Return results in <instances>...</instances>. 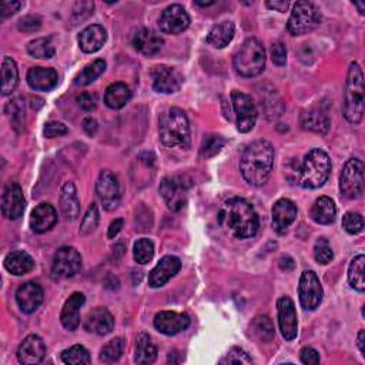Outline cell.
Wrapping results in <instances>:
<instances>
[{
    "label": "cell",
    "mask_w": 365,
    "mask_h": 365,
    "mask_svg": "<svg viewBox=\"0 0 365 365\" xmlns=\"http://www.w3.org/2000/svg\"><path fill=\"white\" fill-rule=\"evenodd\" d=\"M294 260L291 258V257H283L281 260H280V267L283 268V270H292L294 268Z\"/></svg>",
    "instance_id": "58"
},
{
    "label": "cell",
    "mask_w": 365,
    "mask_h": 365,
    "mask_svg": "<svg viewBox=\"0 0 365 365\" xmlns=\"http://www.w3.org/2000/svg\"><path fill=\"white\" fill-rule=\"evenodd\" d=\"M297 218V205L288 199H280L273 207V229L284 234Z\"/></svg>",
    "instance_id": "22"
},
{
    "label": "cell",
    "mask_w": 365,
    "mask_h": 365,
    "mask_svg": "<svg viewBox=\"0 0 365 365\" xmlns=\"http://www.w3.org/2000/svg\"><path fill=\"white\" fill-rule=\"evenodd\" d=\"M277 311H278V325L284 340L292 341L299 334V321L297 312H295V305L290 297H281L277 301Z\"/></svg>",
    "instance_id": "15"
},
{
    "label": "cell",
    "mask_w": 365,
    "mask_h": 365,
    "mask_svg": "<svg viewBox=\"0 0 365 365\" xmlns=\"http://www.w3.org/2000/svg\"><path fill=\"white\" fill-rule=\"evenodd\" d=\"M114 318L108 308L97 307L92 310L84 320V329L96 336H108L113 331Z\"/></svg>",
    "instance_id": "21"
},
{
    "label": "cell",
    "mask_w": 365,
    "mask_h": 365,
    "mask_svg": "<svg viewBox=\"0 0 365 365\" xmlns=\"http://www.w3.org/2000/svg\"><path fill=\"white\" fill-rule=\"evenodd\" d=\"M271 59L277 66H284L287 63V49L281 42H275L271 47Z\"/></svg>",
    "instance_id": "50"
},
{
    "label": "cell",
    "mask_w": 365,
    "mask_h": 365,
    "mask_svg": "<svg viewBox=\"0 0 365 365\" xmlns=\"http://www.w3.org/2000/svg\"><path fill=\"white\" fill-rule=\"evenodd\" d=\"M354 6H355V8H358V10H360V13H361V14H364V13H365V3H364V2L354 3Z\"/></svg>",
    "instance_id": "60"
},
{
    "label": "cell",
    "mask_w": 365,
    "mask_h": 365,
    "mask_svg": "<svg viewBox=\"0 0 365 365\" xmlns=\"http://www.w3.org/2000/svg\"><path fill=\"white\" fill-rule=\"evenodd\" d=\"M81 270V257L73 247H62L53 257L51 275L58 280L72 278Z\"/></svg>",
    "instance_id": "10"
},
{
    "label": "cell",
    "mask_w": 365,
    "mask_h": 365,
    "mask_svg": "<svg viewBox=\"0 0 365 365\" xmlns=\"http://www.w3.org/2000/svg\"><path fill=\"white\" fill-rule=\"evenodd\" d=\"M331 175V160L329 155L321 149H312L299 170V184L304 188H318L324 186Z\"/></svg>",
    "instance_id": "5"
},
{
    "label": "cell",
    "mask_w": 365,
    "mask_h": 365,
    "mask_svg": "<svg viewBox=\"0 0 365 365\" xmlns=\"http://www.w3.org/2000/svg\"><path fill=\"white\" fill-rule=\"evenodd\" d=\"M341 194L349 199H360L364 194V163L360 159H350L345 163L340 177Z\"/></svg>",
    "instance_id": "8"
},
{
    "label": "cell",
    "mask_w": 365,
    "mask_h": 365,
    "mask_svg": "<svg viewBox=\"0 0 365 365\" xmlns=\"http://www.w3.org/2000/svg\"><path fill=\"white\" fill-rule=\"evenodd\" d=\"M46 355V345L39 336H27L17 350V360L25 365H34L43 361Z\"/></svg>",
    "instance_id": "23"
},
{
    "label": "cell",
    "mask_w": 365,
    "mask_h": 365,
    "mask_svg": "<svg viewBox=\"0 0 365 365\" xmlns=\"http://www.w3.org/2000/svg\"><path fill=\"white\" fill-rule=\"evenodd\" d=\"M314 257L320 264H328L331 263V260L334 258V253L331 246L325 237L317 238L316 244H314Z\"/></svg>",
    "instance_id": "45"
},
{
    "label": "cell",
    "mask_w": 365,
    "mask_h": 365,
    "mask_svg": "<svg viewBox=\"0 0 365 365\" xmlns=\"http://www.w3.org/2000/svg\"><path fill=\"white\" fill-rule=\"evenodd\" d=\"M62 361L68 365H80V364H90L92 357L89 351L83 345H73L68 350L62 353Z\"/></svg>",
    "instance_id": "41"
},
{
    "label": "cell",
    "mask_w": 365,
    "mask_h": 365,
    "mask_svg": "<svg viewBox=\"0 0 365 365\" xmlns=\"http://www.w3.org/2000/svg\"><path fill=\"white\" fill-rule=\"evenodd\" d=\"M123 350H125V340L120 337L114 338L103 347L100 353V360L106 364L116 362L121 357V354H123Z\"/></svg>",
    "instance_id": "43"
},
{
    "label": "cell",
    "mask_w": 365,
    "mask_h": 365,
    "mask_svg": "<svg viewBox=\"0 0 365 365\" xmlns=\"http://www.w3.org/2000/svg\"><path fill=\"white\" fill-rule=\"evenodd\" d=\"M158 358V349L153 344V340L149 334L142 333L138 334L136 340V353H134V361L137 364H153Z\"/></svg>",
    "instance_id": "35"
},
{
    "label": "cell",
    "mask_w": 365,
    "mask_h": 365,
    "mask_svg": "<svg viewBox=\"0 0 365 365\" xmlns=\"http://www.w3.org/2000/svg\"><path fill=\"white\" fill-rule=\"evenodd\" d=\"M218 223L230 236L244 240L255 236L258 230V216L253 205L244 199H230L221 208Z\"/></svg>",
    "instance_id": "1"
},
{
    "label": "cell",
    "mask_w": 365,
    "mask_h": 365,
    "mask_svg": "<svg viewBox=\"0 0 365 365\" xmlns=\"http://www.w3.org/2000/svg\"><path fill=\"white\" fill-rule=\"evenodd\" d=\"M159 191L167 207L173 212H180L187 204L188 184L184 181L183 177L179 176L166 177L162 181Z\"/></svg>",
    "instance_id": "11"
},
{
    "label": "cell",
    "mask_w": 365,
    "mask_h": 365,
    "mask_svg": "<svg viewBox=\"0 0 365 365\" xmlns=\"http://www.w3.org/2000/svg\"><path fill=\"white\" fill-rule=\"evenodd\" d=\"M21 8H22L21 2H3L0 5V16H2V19H5V17L14 14Z\"/></svg>",
    "instance_id": "54"
},
{
    "label": "cell",
    "mask_w": 365,
    "mask_h": 365,
    "mask_svg": "<svg viewBox=\"0 0 365 365\" xmlns=\"http://www.w3.org/2000/svg\"><path fill=\"white\" fill-rule=\"evenodd\" d=\"M300 360L305 365H317L320 364V354L311 347H305L300 353Z\"/></svg>",
    "instance_id": "53"
},
{
    "label": "cell",
    "mask_w": 365,
    "mask_h": 365,
    "mask_svg": "<svg viewBox=\"0 0 365 365\" xmlns=\"http://www.w3.org/2000/svg\"><path fill=\"white\" fill-rule=\"evenodd\" d=\"M5 268L13 275H25L34 268V260L26 251H13L5 258Z\"/></svg>",
    "instance_id": "32"
},
{
    "label": "cell",
    "mask_w": 365,
    "mask_h": 365,
    "mask_svg": "<svg viewBox=\"0 0 365 365\" xmlns=\"http://www.w3.org/2000/svg\"><path fill=\"white\" fill-rule=\"evenodd\" d=\"M253 360L251 357H249V354L238 349V347H234L229 351V354L225 355L223 360H220V364H236V365H241V364H251Z\"/></svg>",
    "instance_id": "48"
},
{
    "label": "cell",
    "mask_w": 365,
    "mask_h": 365,
    "mask_svg": "<svg viewBox=\"0 0 365 365\" xmlns=\"http://www.w3.org/2000/svg\"><path fill=\"white\" fill-rule=\"evenodd\" d=\"M99 220H100L99 208H97V204L93 203V204H90L88 213H86V216L83 217V221L80 225V234L88 236L92 231H95L97 227V224H99Z\"/></svg>",
    "instance_id": "44"
},
{
    "label": "cell",
    "mask_w": 365,
    "mask_h": 365,
    "mask_svg": "<svg viewBox=\"0 0 365 365\" xmlns=\"http://www.w3.org/2000/svg\"><path fill=\"white\" fill-rule=\"evenodd\" d=\"M251 331L254 333V336L263 342H270L273 341L274 336H275V329H274V324L273 321L267 317V316H262V317H257L253 324H251Z\"/></svg>",
    "instance_id": "40"
},
{
    "label": "cell",
    "mask_w": 365,
    "mask_h": 365,
    "mask_svg": "<svg viewBox=\"0 0 365 365\" xmlns=\"http://www.w3.org/2000/svg\"><path fill=\"white\" fill-rule=\"evenodd\" d=\"M160 140L166 147L188 149L191 144L190 125L181 109L173 108L160 118Z\"/></svg>",
    "instance_id": "4"
},
{
    "label": "cell",
    "mask_w": 365,
    "mask_h": 365,
    "mask_svg": "<svg viewBox=\"0 0 365 365\" xmlns=\"http://www.w3.org/2000/svg\"><path fill=\"white\" fill-rule=\"evenodd\" d=\"M224 144L225 142L221 136L207 137L201 146V154L204 158H213V155H216L223 149Z\"/></svg>",
    "instance_id": "47"
},
{
    "label": "cell",
    "mask_w": 365,
    "mask_h": 365,
    "mask_svg": "<svg viewBox=\"0 0 365 365\" xmlns=\"http://www.w3.org/2000/svg\"><path fill=\"white\" fill-rule=\"evenodd\" d=\"M104 71H106V62L99 59L96 62H93L92 64L86 66L83 68V72L79 73L75 79V84L76 86H88L90 83H93L97 77H100Z\"/></svg>",
    "instance_id": "39"
},
{
    "label": "cell",
    "mask_w": 365,
    "mask_h": 365,
    "mask_svg": "<svg viewBox=\"0 0 365 365\" xmlns=\"http://www.w3.org/2000/svg\"><path fill=\"white\" fill-rule=\"evenodd\" d=\"M364 266H365V257L362 254L357 255L349 268V281L350 286L357 290L358 292H364L365 290V280H364Z\"/></svg>",
    "instance_id": "38"
},
{
    "label": "cell",
    "mask_w": 365,
    "mask_h": 365,
    "mask_svg": "<svg viewBox=\"0 0 365 365\" xmlns=\"http://www.w3.org/2000/svg\"><path fill=\"white\" fill-rule=\"evenodd\" d=\"M163 43L164 40L158 32L146 27L137 30L133 36V46L144 56L158 55L163 47Z\"/></svg>",
    "instance_id": "24"
},
{
    "label": "cell",
    "mask_w": 365,
    "mask_h": 365,
    "mask_svg": "<svg viewBox=\"0 0 365 365\" xmlns=\"http://www.w3.org/2000/svg\"><path fill=\"white\" fill-rule=\"evenodd\" d=\"M364 342H365V331L361 329L360 334H358V349L361 351V354L365 357V349H364Z\"/></svg>",
    "instance_id": "59"
},
{
    "label": "cell",
    "mask_w": 365,
    "mask_h": 365,
    "mask_svg": "<svg viewBox=\"0 0 365 365\" xmlns=\"http://www.w3.org/2000/svg\"><path fill=\"white\" fill-rule=\"evenodd\" d=\"M45 292L43 288L38 283H25L19 287L16 292V301L19 308L25 312V314H32L36 311L40 304L43 303Z\"/></svg>",
    "instance_id": "20"
},
{
    "label": "cell",
    "mask_w": 365,
    "mask_h": 365,
    "mask_svg": "<svg viewBox=\"0 0 365 365\" xmlns=\"http://www.w3.org/2000/svg\"><path fill=\"white\" fill-rule=\"evenodd\" d=\"M58 223V213L56 208L49 204L42 203L32 212L30 217V227L34 233H46Z\"/></svg>",
    "instance_id": "26"
},
{
    "label": "cell",
    "mask_w": 365,
    "mask_h": 365,
    "mask_svg": "<svg viewBox=\"0 0 365 365\" xmlns=\"http://www.w3.org/2000/svg\"><path fill=\"white\" fill-rule=\"evenodd\" d=\"M337 216V208L334 201L329 197H320L312 204L311 217L318 224H331Z\"/></svg>",
    "instance_id": "34"
},
{
    "label": "cell",
    "mask_w": 365,
    "mask_h": 365,
    "mask_svg": "<svg viewBox=\"0 0 365 365\" xmlns=\"http://www.w3.org/2000/svg\"><path fill=\"white\" fill-rule=\"evenodd\" d=\"M233 109L236 113L237 130L240 133H249L254 129L257 121V108L251 96L234 90L231 93Z\"/></svg>",
    "instance_id": "9"
},
{
    "label": "cell",
    "mask_w": 365,
    "mask_h": 365,
    "mask_svg": "<svg viewBox=\"0 0 365 365\" xmlns=\"http://www.w3.org/2000/svg\"><path fill=\"white\" fill-rule=\"evenodd\" d=\"M131 99V92L129 89V86L125 83H113L106 89V93H104V103L106 106L118 110L121 108H125L126 104Z\"/></svg>",
    "instance_id": "33"
},
{
    "label": "cell",
    "mask_w": 365,
    "mask_h": 365,
    "mask_svg": "<svg viewBox=\"0 0 365 365\" xmlns=\"http://www.w3.org/2000/svg\"><path fill=\"white\" fill-rule=\"evenodd\" d=\"M288 6H290L288 0H280V2H278V0L277 2H267V8L274 9L277 12H286L288 9Z\"/></svg>",
    "instance_id": "56"
},
{
    "label": "cell",
    "mask_w": 365,
    "mask_h": 365,
    "mask_svg": "<svg viewBox=\"0 0 365 365\" xmlns=\"http://www.w3.org/2000/svg\"><path fill=\"white\" fill-rule=\"evenodd\" d=\"M29 55L36 59H51L56 53L55 45L51 43L50 38H40L36 40H32L27 45Z\"/></svg>",
    "instance_id": "37"
},
{
    "label": "cell",
    "mask_w": 365,
    "mask_h": 365,
    "mask_svg": "<svg viewBox=\"0 0 365 365\" xmlns=\"http://www.w3.org/2000/svg\"><path fill=\"white\" fill-rule=\"evenodd\" d=\"M160 30L166 34H180L190 26V16L180 5H171L159 19Z\"/></svg>",
    "instance_id": "17"
},
{
    "label": "cell",
    "mask_w": 365,
    "mask_h": 365,
    "mask_svg": "<svg viewBox=\"0 0 365 365\" xmlns=\"http://www.w3.org/2000/svg\"><path fill=\"white\" fill-rule=\"evenodd\" d=\"M17 83H19V71L16 62L12 58H5L2 63V95L8 96L14 92Z\"/></svg>",
    "instance_id": "36"
},
{
    "label": "cell",
    "mask_w": 365,
    "mask_h": 365,
    "mask_svg": "<svg viewBox=\"0 0 365 365\" xmlns=\"http://www.w3.org/2000/svg\"><path fill=\"white\" fill-rule=\"evenodd\" d=\"M181 268L180 258L176 255H166L158 263L149 274V286L153 288H160L168 283Z\"/></svg>",
    "instance_id": "18"
},
{
    "label": "cell",
    "mask_w": 365,
    "mask_h": 365,
    "mask_svg": "<svg viewBox=\"0 0 365 365\" xmlns=\"http://www.w3.org/2000/svg\"><path fill=\"white\" fill-rule=\"evenodd\" d=\"M234 33H236V27L233 22H220L217 25H214L210 32L207 34V42L208 45H212L213 47L217 49H223L225 46H229L234 38Z\"/></svg>",
    "instance_id": "31"
},
{
    "label": "cell",
    "mask_w": 365,
    "mask_h": 365,
    "mask_svg": "<svg viewBox=\"0 0 365 365\" xmlns=\"http://www.w3.org/2000/svg\"><path fill=\"white\" fill-rule=\"evenodd\" d=\"M236 72L242 77H255L266 67V49L263 43L250 38L242 43L233 60Z\"/></svg>",
    "instance_id": "6"
},
{
    "label": "cell",
    "mask_w": 365,
    "mask_h": 365,
    "mask_svg": "<svg viewBox=\"0 0 365 365\" xmlns=\"http://www.w3.org/2000/svg\"><path fill=\"white\" fill-rule=\"evenodd\" d=\"M133 254H134V260L138 264H149L153 255H154V244L153 241L149 238H140L136 241L134 249H133Z\"/></svg>",
    "instance_id": "42"
},
{
    "label": "cell",
    "mask_w": 365,
    "mask_h": 365,
    "mask_svg": "<svg viewBox=\"0 0 365 365\" xmlns=\"http://www.w3.org/2000/svg\"><path fill=\"white\" fill-rule=\"evenodd\" d=\"M320 22L321 14L316 5L311 2H297L291 12L287 30L292 36H301V34L314 30Z\"/></svg>",
    "instance_id": "7"
},
{
    "label": "cell",
    "mask_w": 365,
    "mask_h": 365,
    "mask_svg": "<svg viewBox=\"0 0 365 365\" xmlns=\"http://www.w3.org/2000/svg\"><path fill=\"white\" fill-rule=\"evenodd\" d=\"M59 76L51 67H32L27 73V83L33 90L47 92L56 88Z\"/></svg>",
    "instance_id": "27"
},
{
    "label": "cell",
    "mask_w": 365,
    "mask_h": 365,
    "mask_svg": "<svg viewBox=\"0 0 365 365\" xmlns=\"http://www.w3.org/2000/svg\"><path fill=\"white\" fill-rule=\"evenodd\" d=\"M83 127H84V130H86V133H88V134H90V136H93L95 133H96V130H97V123H96V121L93 120V118H86L84 121H83Z\"/></svg>",
    "instance_id": "57"
},
{
    "label": "cell",
    "mask_w": 365,
    "mask_h": 365,
    "mask_svg": "<svg viewBox=\"0 0 365 365\" xmlns=\"http://www.w3.org/2000/svg\"><path fill=\"white\" fill-rule=\"evenodd\" d=\"M323 286L314 271H304L300 278L299 297L304 310H316L323 301Z\"/></svg>",
    "instance_id": "12"
},
{
    "label": "cell",
    "mask_w": 365,
    "mask_h": 365,
    "mask_svg": "<svg viewBox=\"0 0 365 365\" xmlns=\"http://www.w3.org/2000/svg\"><path fill=\"white\" fill-rule=\"evenodd\" d=\"M108 33L100 25H90L79 34V46L84 53H96L106 43Z\"/></svg>",
    "instance_id": "28"
},
{
    "label": "cell",
    "mask_w": 365,
    "mask_h": 365,
    "mask_svg": "<svg viewBox=\"0 0 365 365\" xmlns=\"http://www.w3.org/2000/svg\"><path fill=\"white\" fill-rule=\"evenodd\" d=\"M60 208L67 220H76L80 214V200L73 183H64L60 193Z\"/></svg>",
    "instance_id": "29"
},
{
    "label": "cell",
    "mask_w": 365,
    "mask_h": 365,
    "mask_svg": "<svg viewBox=\"0 0 365 365\" xmlns=\"http://www.w3.org/2000/svg\"><path fill=\"white\" fill-rule=\"evenodd\" d=\"M77 103L79 106L86 110V112H92L96 109L97 106V99L95 95L92 93H81L79 97H77Z\"/></svg>",
    "instance_id": "52"
},
{
    "label": "cell",
    "mask_w": 365,
    "mask_h": 365,
    "mask_svg": "<svg viewBox=\"0 0 365 365\" xmlns=\"http://www.w3.org/2000/svg\"><path fill=\"white\" fill-rule=\"evenodd\" d=\"M97 196L101 200L104 210L113 212L120 204V184L117 177L109 170H103L96 183Z\"/></svg>",
    "instance_id": "13"
},
{
    "label": "cell",
    "mask_w": 365,
    "mask_h": 365,
    "mask_svg": "<svg viewBox=\"0 0 365 365\" xmlns=\"http://www.w3.org/2000/svg\"><path fill=\"white\" fill-rule=\"evenodd\" d=\"M42 26V21L39 19L38 16H26L23 17V19L19 21V25H17V27H19L21 32L23 33H33V32H38Z\"/></svg>",
    "instance_id": "49"
},
{
    "label": "cell",
    "mask_w": 365,
    "mask_h": 365,
    "mask_svg": "<svg viewBox=\"0 0 365 365\" xmlns=\"http://www.w3.org/2000/svg\"><path fill=\"white\" fill-rule=\"evenodd\" d=\"M26 200L17 183H8L2 196V214L9 220H17L23 216Z\"/></svg>",
    "instance_id": "16"
},
{
    "label": "cell",
    "mask_w": 365,
    "mask_h": 365,
    "mask_svg": "<svg viewBox=\"0 0 365 365\" xmlns=\"http://www.w3.org/2000/svg\"><path fill=\"white\" fill-rule=\"evenodd\" d=\"M154 327L164 336H176L190 327V318L181 312L162 311L154 317Z\"/></svg>",
    "instance_id": "19"
},
{
    "label": "cell",
    "mask_w": 365,
    "mask_h": 365,
    "mask_svg": "<svg viewBox=\"0 0 365 365\" xmlns=\"http://www.w3.org/2000/svg\"><path fill=\"white\" fill-rule=\"evenodd\" d=\"M153 88L155 92L163 95H171L180 90L183 84V75L175 67L170 66H155L151 71Z\"/></svg>",
    "instance_id": "14"
},
{
    "label": "cell",
    "mask_w": 365,
    "mask_h": 365,
    "mask_svg": "<svg viewBox=\"0 0 365 365\" xmlns=\"http://www.w3.org/2000/svg\"><path fill=\"white\" fill-rule=\"evenodd\" d=\"M342 112L351 125L361 123L364 117V75L358 63H351L347 73Z\"/></svg>",
    "instance_id": "3"
},
{
    "label": "cell",
    "mask_w": 365,
    "mask_h": 365,
    "mask_svg": "<svg viewBox=\"0 0 365 365\" xmlns=\"http://www.w3.org/2000/svg\"><path fill=\"white\" fill-rule=\"evenodd\" d=\"M301 126L305 130L325 134L329 130V126H331V121H329V117L324 110L314 108L301 114Z\"/></svg>",
    "instance_id": "30"
},
{
    "label": "cell",
    "mask_w": 365,
    "mask_h": 365,
    "mask_svg": "<svg viewBox=\"0 0 365 365\" xmlns=\"http://www.w3.org/2000/svg\"><path fill=\"white\" fill-rule=\"evenodd\" d=\"M342 227L349 234H360L364 230V218L358 213H347L342 217Z\"/></svg>",
    "instance_id": "46"
},
{
    "label": "cell",
    "mask_w": 365,
    "mask_h": 365,
    "mask_svg": "<svg viewBox=\"0 0 365 365\" xmlns=\"http://www.w3.org/2000/svg\"><path fill=\"white\" fill-rule=\"evenodd\" d=\"M84 301V294L73 292L64 303L60 314V321L67 331H76L77 327L80 325V308Z\"/></svg>",
    "instance_id": "25"
},
{
    "label": "cell",
    "mask_w": 365,
    "mask_h": 365,
    "mask_svg": "<svg viewBox=\"0 0 365 365\" xmlns=\"http://www.w3.org/2000/svg\"><path fill=\"white\" fill-rule=\"evenodd\" d=\"M67 131L68 129L63 123H59V121H50V123H47L45 127V136L49 138L64 136L67 134Z\"/></svg>",
    "instance_id": "51"
},
{
    "label": "cell",
    "mask_w": 365,
    "mask_h": 365,
    "mask_svg": "<svg viewBox=\"0 0 365 365\" xmlns=\"http://www.w3.org/2000/svg\"><path fill=\"white\" fill-rule=\"evenodd\" d=\"M123 218H117V220H114L112 224H110V227H109V233H108V236H109V238H114L118 233H120V230L121 229H123Z\"/></svg>",
    "instance_id": "55"
},
{
    "label": "cell",
    "mask_w": 365,
    "mask_h": 365,
    "mask_svg": "<svg viewBox=\"0 0 365 365\" xmlns=\"http://www.w3.org/2000/svg\"><path fill=\"white\" fill-rule=\"evenodd\" d=\"M274 166V147L267 140L251 143L241 154L240 171L244 180L255 187L267 183Z\"/></svg>",
    "instance_id": "2"
},
{
    "label": "cell",
    "mask_w": 365,
    "mask_h": 365,
    "mask_svg": "<svg viewBox=\"0 0 365 365\" xmlns=\"http://www.w3.org/2000/svg\"><path fill=\"white\" fill-rule=\"evenodd\" d=\"M196 5L205 8V6H212V5H214V2H196Z\"/></svg>",
    "instance_id": "61"
}]
</instances>
